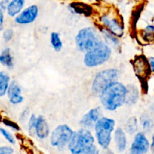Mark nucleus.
Segmentation results:
<instances>
[{
  "instance_id": "obj_8",
  "label": "nucleus",
  "mask_w": 154,
  "mask_h": 154,
  "mask_svg": "<svg viewBox=\"0 0 154 154\" xmlns=\"http://www.w3.org/2000/svg\"><path fill=\"white\" fill-rule=\"evenodd\" d=\"M100 22L102 27L116 37L120 38L124 34V23L122 17L105 14L100 17Z\"/></svg>"
},
{
  "instance_id": "obj_33",
  "label": "nucleus",
  "mask_w": 154,
  "mask_h": 154,
  "mask_svg": "<svg viewBox=\"0 0 154 154\" xmlns=\"http://www.w3.org/2000/svg\"><path fill=\"white\" fill-rule=\"evenodd\" d=\"M29 111L28 109H26L25 111H23L22 112L20 115V120L21 121H25L26 120V118L29 116Z\"/></svg>"
},
{
  "instance_id": "obj_28",
  "label": "nucleus",
  "mask_w": 154,
  "mask_h": 154,
  "mask_svg": "<svg viewBox=\"0 0 154 154\" xmlns=\"http://www.w3.org/2000/svg\"><path fill=\"white\" fill-rule=\"evenodd\" d=\"M14 35V32L11 29H8L3 32V39L5 42H10Z\"/></svg>"
},
{
  "instance_id": "obj_6",
  "label": "nucleus",
  "mask_w": 154,
  "mask_h": 154,
  "mask_svg": "<svg viewBox=\"0 0 154 154\" xmlns=\"http://www.w3.org/2000/svg\"><path fill=\"white\" fill-rule=\"evenodd\" d=\"M74 132L68 125H59L51 134L50 142L51 146L59 150H63L69 144Z\"/></svg>"
},
{
  "instance_id": "obj_15",
  "label": "nucleus",
  "mask_w": 154,
  "mask_h": 154,
  "mask_svg": "<svg viewBox=\"0 0 154 154\" xmlns=\"http://www.w3.org/2000/svg\"><path fill=\"white\" fill-rule=\"evenodd\" d=\"M114 142L119 153H123L127 147V138L126 132L122 128L118 127L114 132Z\"/></svg>"
},
{
  "instance_id": "obj_30",
  "label": "nucleus",
  "mask_w": 154,
  "mask_h": 154,
  "mask_svg": "<svg viewBox=\"0 0 154 154\" xmlns=\"http://www.w3.org/2000/svg\"><path fill=\"white\" fill-rule=\"evenodd\" d=\"M81 154H101L100 150L98 148L97 146L93 145L92 147H90V148H88L87 150H86L85 151H84Z\"/></svg>"
},
{
  "instance_id": "obj_26",
  "label": "nucleus",
  "mask_w": 154,
  "mask_h": 154,
  "mask_svg": "<svg viewBox=\"0 0 154 154\" xmlns=\"http://www.w3.org/2000/svg\"><path fill=\"white\" fill-rule=\"evenodd\" d=\"M0 133L2 134L3 137L5 138V139L8 141V143H10L11 144H15L16 143V140L15 138L14 137V135L11 133L9 131H8L7 129H4V128H0Z\"/></svg>"
},
{
  "instance_id": "obj_16",
  "label": "nucleus",
  "mask_w": 154,
  "mask_h": 154,
  "mask_svg": "<svg viewBox=\"0 0 154 154\" xmlns=\"http://www.w3.org/2000/svg\"><path fill=\"white\" fill-rule=\"evenodd\" d=\"M24 5H25V0H11L6 8L8 15L11 17L17 16L23 10Z\"/></svg>"
},
{
  "instance_id": "obj_13",
  "label": "nucleus",
  "mask_w": 154,
  "mask_h": 154,
  "mask_svg": "<svg viewBox=\"0 0 154 154\" xmlns=\"http://www.w3.org/2000/svg\"><path fill=\"white\" fill-rule=\"evenodd\" d=\"M22 90L20 87L17 82L13 81L9 84L8 89L6 94L8 95V97L9 99V102L12 105H18V104L22 103L23 101V97L21 95Z\"/></svg>"
},
{
  "instance_id": "obj_32",
  "label": "nucleus",
  "mask_w": 154,
  "mask_h": 154,
  "mask_svg": "<svg viewBox=\"0 0 154 154\" xmlns=\"http://www.w3.org/2000/svg\"><path fill=\"white\" fill-rule=\"evenodd\" d=\"M9 2H10V0H2V1L0 2V10H6Z\"/></svg>"
},
{
  "instance_id": "obj_12",
  "label": "nucleus",
  "mask_w": 154,
  "mask_h": 154,
  "mask_svg": "<svg viewBox=\"0 0 154 154\" xmlns=\"http://www.w3.org/2000/svg\"><path fill=\"white\" fill-rule=\"evenodd\" d=\"M102 115V108L100 107H97L91 109L87 112V114H84V117L80 121V124L83 128L84 129H87L89 128L94 127L95 124L97 123L98 120L101 118Z\"/></svg>"
},
{
  "instance_id": "obj_36",
  "label": "nucleus",
  "mask_w": 154,
  "mask_h": 154,
  "mask_svg": "<svg viewBox=\"0 0 154 154\" xmlns=\"http://www.w3.org/2000/svg\"><path fill=\"white\" fill-rule=\"evenodd\" d=\"M150 149L152 153L154 154V134L153 135V136H152L151 143H150Z\"/></svg>"
},
{
  "instance_id": "obj_25",
  "label": "nucleus",
  "mask_w": 154,
  "mask_h": 154,
  "mask_svg": "<svg viewBox=\"0 0 154 154\" xmlns=\"http://www.w3.org/2000/svg\"><path fill=\"white\" fill-rule=\"evenodd\" d=\"M138 120L137 118L135 117H132L129 118L127 120L126 124V132H129V134L132 135V134L136 133L138 131Z\"/></svg>"
},
{
  "instance_id": "obj_1",
  "label": "nucleus",
  "mask_w": 154,
  "mask_h": 154,
  "mask_svg": "<svg viewBox=\"0 0 154 154\" xmlns=\"http://www.w3.org/2000/svg\"><path fill=\"white\" fill-rule=\"evenodd\" d=\"M126 86L115 81L107 86L100 93L102 106L109 111H114L126 103Z\"/></svg>"
},
{
  "instance_id": "obj_3",
  "label": "nucleus",
  "mask_w": 154,
  "mask_h": 154,
  "mask_svg": "<svg viewBox=\"0 0 154 154\" xmlns=\"http://www.w3.org/2000/svg\"><path fill=\"white\" fill-rule=\"evenodd\" d=\"M111 48L104 41L99 42L93 49L85 53L84 63L87 67H97L106 63L111 56Z\"/></svg>"
},
{
  "instance_id": "obj_20",
  "label": "nucleus",
  "mask_w": 154,
  "mask_h": 154,
  "mask_svg": "<svg viewBox=\"0 0 154 154\" xmlns=\"http://www.w3.org/2000/svg\"><path fill=\"white\" fill-rule=\"evenodd\" d=\"M140 37L143 42L146 43H152L154 42V26L147 25L140 31Z\"/></svg>"
},
{
  "instance_id": "obj_7",
  "label": "nucleus",
  "mask_w": 154,
  "mask_h": 154,
  "mask_svg": "<svg viewBox=\"0 0 154 154\" xmlns=\"http://www.w3.org/2000/svg\"><path fill=\"white\" fill-rule=\"evenodd\" d=\"M120 73L116 69H108L99 72L92 84V90L96 95H100L102 90L113 82L117 81Z\"/></svg>"
},
{
  "instance_id": "obj_22",
  "label": "nucleus",
  "mask_w": 154,
  "mask_h": 154,
  "mask_svg": "<svg viewBox=\"0 0 154 154\" xmlns=\"http://www.w3.org/2000/svg\"><path fill=\"white\" fill-rule=\"evenodd\" d=\"M140 121H141V127L144 130V133H150L153 131L154 123L150 116L146 114H143L141 115Z\"/></svg>"
},
{
  "instance_id": "obj_10",
  "label": "nucleus",
  "mask_w": 154,
  "mask_h": 154,
  "mask_svg": "<svg viewBox=\"0 0 154 154\" xmlns=\"http://www.w3.org/2000/svg\"><path fill=\"white\" fill-rule=\"evenodd\" d=\"M150 150V141L142 132H137L129 149V154H147Z\"/></svg>"
},
{
  "instance_id": "obj_14",
  "label": "nucleus",
  "mask_w": 154,
  "mask_h": 154,
  "mask_svg": "<svg viewBox=\"0 0 154 154\" xmlns=\"http://www.w3.org/2000/svg\"><path fill=\"white\" fill-rule=\"evenodd\" d=\"M35 135L40 139H45L50 135V127L46 119L42 115L37 117L35 125Z\"/></svg>"
},
{
  "instance_id": "obj_17",
  "label": "nucleus",
  "mask_w": 154,
  "mask_h": 154,
  "mask_svg": "<svg viewBox=\"0 0 154 154\" xmlns=\"http://www.w3.org/2000/svg\"><path fill=\"white\" fill-rule=\"evenodd\" d=\"M126 103L128 105H132L138 102L139 99V91L134 85L126 86Z\"/></svg>"
},
{
  "instance_id": "obj_29",
  "label": "nucleus",
  "mask_w": 154,
  "mask_h": 154,
  "mask_svg": "<svg viewBox=\"0 0 154 154\" xmlns=\"http://www.w3.org/2000/svg\"><path fill=\"white\" fill-rule=\"evenodd\" d=\"M3 123H4L6 126H8L9 128H11V129H13V130H15V131L20 130L19 126H18L17 123H15L14 122L11 121V120H7V119H4V120H3Z\"/></svg>"
},
{
  "instance_id": "obj_35",
  "label": "nucleus",
  "mask_w": 154,
  "mask_h": 154,
  "mask_svg": "<svg viewBox=\"0 0 154 154\" xmlns=\"http://www.w3.org/2000/svg\"><path fill=\"white\" fill-rule=\"evenodd\" d=\"M147 60H148V63L149 65H150L151 72L152 73H154V57H150V58H148Z\"/></svg>"
},
{
  "instance_id": "obj_19",
  "label": "nucleus",
  "mask_w": 154,
  "mask_h": 154,
  "mask_svg": "<svg viewBox=\"0 0 154 154\" xmlns=\"http://www.w3.org/2000/svg\"><path fill=\"white\" fill-rule=\"evenodd\" d=\"M0 64L5 66L8 69H12L14 67L13 57L11 54V50L9 48H5L0 54Z\"/></svg>"
},
{
  "instance_id": "obj_34",
  "label": "nucleus",
  "mask_w": 154,
  "mask_h": 154,
  "mask_svg": "<svg viewBox=\"0 0 154 154\" xmlns=\"http://www.w3.org/2000/svg\"><path fill=\"white\" fill-rule=\"evenodd\" d=\"M4 13H3V11L0 10V32L3 29V24H4Z\"/></svg>"
},
{
  "instance_id": "obj_5",
  "label": "nucleus",
  "mask_w": 154,
  "mask_h": 154,
  "mask_svg": "<svg viewBox=\"0 0 154 154\" xmlns=\"http://www.w3.org/2000/svg\"><path fill=\"white\" fill-rule=\"evenodd\" d=\"M102 37L94 27L89 26L80 30L75 37L78 49L81 52H87L102 42Z\"/></svg>"
},
{
  "instance_id": "obj_4",
  "label": "nucleus",
  "mask_w": 154,
  "mask_h": 154,
  "mask_svg": "<svg viewBox=\"0 0 154 154\" xmlns=\"http://www.w3.org/2000/svg\"><path fill=\"white\" fill-rule=\"evenodd\" d=\"M95 144V138L89 129H79L74 132L72 138L68 144V150L71 154H81Z\"/></svg>"
},
{
  "instance_id": "obj_31",
  "label": "nucleus",
  "mask_w": 154,
  "mask_h": 154,
  "mask_svg": "<svg viewBox=\"0 0 154 154\" xmlns=\"http://www.w3.org/2000/svg\"><path fill=\"white\" fill-rule=\"evenodd\" d=\"M14 149L10 146H2L0 147V154H14Z\"/></svg>"
},
{
  "instance_id": "obj_24",
  "label": "nucleus",
  "mask_w": 154,
  "mask_h": 154,
  "mask_svg": "<svg viewBox=\"0 0 154 154\" xmlns=\"http://www.w3.org/2000/svg\"><path fill=\"white\" fill-rule=\"evenodd\" d=\"M51 44L52 45L53 48L57 52H60L63 48V42L60 38V34L58 32H51Z\"/></svg>"
},
{
  "instance_id": "obj_23",
  "label": "nucleus",
  "mask_w": 154,
  "mask_h": 154,
  "mask_svg": "<svg viewBox=\"0 0 154 154\" xmlns=\"http://www.w3.org/2000/svg\"><path fill=\"white\" fill-rule=\"evenodd\" d=\"M71 8L75 13L84 14L85 15H90L92 13V8L87 5L81 4V3H73L70 5Z\"/></svg>"
},
{
  "instance_id": "obj_11",
  "label": "nucleus",
  "mask_w": 154,
  "mask_h": 154,
  "mask_svg": "<svg viewBox=\"0 0 154 154\" xmlns=\"http://www.w3.org/2000/svg\"><path fill=\"white\" fill-rule=\"evenodd\" d=\"M39 9L36 5H32L26 8L17 16L15 17V22L19 25H27L34 22L38 16Z\"/></svg>"
},
{
  "instance_id": "obj_9",
  "label": "nucleus",
  "mask_w": 154,
  "mask_h": 154,
  "mask_svg": "<svg viewBox=\"0 0 154 154\" xmlns=\"http://www.w3.org/2000/svg\"><path fill=\"white\" fill-rule=\"evenodd\" d=\"M132 66L135 75L141 81H146L152 73L148 60L144 55L137 56L132 62Z\"/></svg>"
},
{
  "instance_id": "obj_27",
  "label": "nucleus",
  "mask_w": 154,
  "mask_h": 154,
  "mask_svg": "<svg viewBox=\"0 0 154 154\" xmlns=\"http://www.w3.org/2000/svg\"><path fill=\"white\" fill-rule=\"evenodd\" d=\"M36 120H37V117L35 114H32L29 118L28 121V129L29 132L31 135H34L35 134V125H36Z\"/></svg>"
},
{
  "instance_id": "obj_18",
  "label": "nucleus",
  "mask_w": 154,
  "mask_h": 154,
  "mask_svg": "<svg viewBox=\"0 0 154 154\" xmlns=\"http://www.w3.org/2000/svg\"><path fill=\"white\" fill-rule=\"evenodd\" d=\"M100 32L102 35L103 38H105V42L108 45H111L114 48H118L120 47V41L117 37L110 32L109 31L105 29L104 27L100 28Z\"/></svg>"
},
{
  "instance_id": "obj_21",
  "label": "nucleus",
  "mask_w": 154,
  "mask_h": 154,
  "mask_svg": "<svg viewBox=\"0 0 154 154\" xmlns=\"http://www.w3.org/2000/svg\"><path fill=\"white\" fill-rule=\"evenodd\" d=\"M10 80V77L6 72H0V97H3L7 93Z\"/></svg>"
},
{
  "instance_id": "obj_2",
  "label": "nucleus",
  "mask_w": 154,
  "mask_h": 154,
  "mask_svg": "<svg viewBox=\"0 0 154 154\" xmlns=\"http://www.w3.org/2000/svg\"><path fill=\"white\" fill-rule=\"evenodd\" d=\"M115 128L114 120L102 117L95 124L94 129L97 142L103 150L109 149L112 141V133Z\"/></svg>"
},
{
  "instance_id": "obj_37",
  "label": "nucleus",
  "mask_w": 154,
  "mask_h": 154,
  "mask_svg": "<svg viewBox=\"0 0 154 154\" xmlns=\"http://www.w3.org/2000/svg\"><path fill=\"white\" fill-rule=\"evenodd\" d=\"M101 154H115V153L111 150H110V149H108V150H103V152L101 153Z\"/></svg>"
}]
</instances>
